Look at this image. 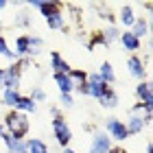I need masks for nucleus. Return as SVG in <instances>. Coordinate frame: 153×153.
Masks as SVG:
<instances>
[{
	"mask_svg": "<svg viewBox=\"0 0 153 153\" xmlns=\"http://www.w3.org/2000/svg\"><path fill=\"white\" fill-rule=\"evenodd\" d=\"M2 125H4V131H7L11 138H26V136H29V131H31V120H29V116H26V114H20V112H16V109H11V112L4 116Z\"/></svg>",
	"mask_w": 153,
	"mask_h": 153,
	"instance_id": "obj_1",
	"label": "nucleus"
},
{
	"mask_svg": "<svg viewBox=\"0 0 153 153\" xmlns=\"http://www.w3.org/2000/svg\"><path fill=\"white\" fill-rule=\"evenodd\" d=\"M51 129H53V136H55V140H57V144L61 149L70 147V142H72V129H70V125H68V120L64 116L53 118V120H51Z\"/></svg>",
	"mask_w": 153,
	"mask_h": 153,
	"instance_id": "obj_2",
	"label": "nucleus"
},
{
	"mask_svg": "<svg viewBox=\"0 0 153 153\" xmlns=\"http://www.w3.org/2000/svg\"><path fill=\"white\" fill-rule=\"evenodd\" d=\"M103 131L109 136V140H112V142H125V140H129V134H127V127H125V120H120V118H116V116L105 118Z\"/></svg>",
	"mask_w": 153,
	"mask_h": 153,
	"instance_id": "obj_3",
	"label": "nucleus"
},
{
	"mask_svg": "<svg viewBox=\"0 0 153 153\" xmlns=\"http://www.w3.org/2000/svg\"><path fill=\"white\" fill-rule=\"evenodd\" d=\"M112 147H114V142L109 140V136H107L103 129L92 131V138H90L88 153H109V151H112Z\"/></svg>",
	"mask_w": 153,
	"mask_h": 153,
	"instance_id": "obj_4",
	"label": "nucleus"
},
{
	"mask_svg": "<svg viewBox=\"0 0 153 153\" xmlns=\"http://www.w3.org/2000/svg\"><path fill=\"white\" fill-rule=\"evenodd\" d=\"M20 85H22V68L16 61L4 68V90H20Z\"/></svg>",
	"mask_w": 153,
	"mask_h": 153,
	"instance_id": "obj_5",
	"label": "nucleus"
},
{
	"mask_svg": "<svg viewBox=\"0 0 153 153\" xmlns=\"http://www.w3.org/2000/svg\"><path fill=\"white\" fill-rule=\"evenodd\" d=\"M127 72L129 76H134L136 81H147V66L142 64L140 55H129L127 57Z\"/></svg>",
	"mask_w": 153,
	"mask_h": 153,
	"instance_id": "obj_6",
	"label": "nucleus"
},
{
	"mask_svg": "<svg viewBox=\"0 0 153 153\" xmlns=\"http://www.w3.org/2000/svg\"><path fill=\"white\" fill-rule=\"evenodd\" d=\"M118 42H120L123 51H127L129 55H138V51H142V42L138 39L131 31H120V37H118Z\"/></svg>",
	"mask_w": 153,
	"mask_h": 153,
	"instance_id": "obj_7",
	"label": "nucleus"
},
{
	"mask_svg": "<svg viewBox=\"0 0 153 153\" xmlns=\"http://www.w3.org/2000/svg\"><path fill=\"white\" fill-rule=\"evenodd\" d=\"M88 85H90V96L96 99V101H99L101 96H103V92L109 88L107 83H103V79L96 72H88Z\"/></svg>",
	"mask_w": 153,
	"mask_h": 153,
	"instance_id": "obj_8",
	"label": "nucleus"
},
{
	"mask_svg": "<svg viewBox=\"0 0 153 153\" xmlns=\"http://www.w3.org/2000/svg\"><path fill=\"white\" fill-rule=\"evenodd\" d=\"M31 33H22L16 37V57L18 59H31Z\"/></svg>",
	"mask_w": 153,
	"mask_h": 153,
	"instance_id": "obj_9",
	"label": "nucleus"
},
{
	"mask_svg": "<svg viewBox=\"0 0 153 153\" xmlns=\"http://www.w3.org/2000/svg\"><path fill=\"white\" fill-rule=\"evenodd\" d=\"M44 22H46V26H48L51 31H64V33H68V26H66V16L61 13V9L53 11L51 16H46V18H44Z\"/></svg>",
	"mask_w": 153,
	"mask_h": 153,
	"instance_id": "obj_10",
	"label": "nucleus"
},
{
	"mask_svg": "<svg viewBox=\"0 0 153 153\" xmlns=\"http://www.w3.org/2000/svg\"><path fill=\"white\" fill-rule=\"evenodd\" d=\"M51 70H53V74H70V70H72V66L68 64V61L61 57V53L59 51H53L51 53Z\"/></svg>",
	"mask_w": 153,
	"mask_h": 153,
	"instance_id": "obj_11",
	"label": "nucleus"
},
{
	"mask_svg": "<svg viewBox=\"0 0 153 153\" xmlns=\"http://www.w3.org/2000/svg\"><path fill=\"white\" fill-rule=\"evenodd\" d=\"M129 31L142 42L144 37H149V33H151V20H149V18H144V16H138V18H136V22H134V26H131Z\"/></svg>",
	"mask_w": 153,
	"mask_h": 153,
	"instance_id": "obj_12",
	"label": "nucleus"
},
{
	"mask_svg": "<svg viewBox=\"0 0 153 153\" xmlns=\"http://www.w3.org/2000/svg\"><path fill=\"white\" fill-rule=\"evenodd\" d=\"M138 103H144V105H153V92H151V83L149 81H138V85L134 90Z\"/></svg>",
	"mask_w": 153,
	"mask_h": 153,
	"instance_id": "obj_13",
	"label": "nucleus"
},
{
	"mask_svg": "<svg viewBox=\"0 0 153 153\" xmlns=\"http://www.w3.org/2000/svg\"><path fill=\"white\" fill-rule=\"evenodd\" d=\"M0 140L4 142L7 153H26V138H11L9 134H4Z\"/></svg>",
	"mask_w": 153,
	"mask_h": 153,
	"instance_id": "obj_14",
	"label": "nucleus"
},
{
	"mask_svg": "<svg viewBox=\"0 0 153 153\" xmlns=\"http://www.w3.org/2000/svg\"><path fill=\"white\" fill-rule=\"evenodd\" d=\"M125 127H127V134H129V138H131V136L142 134L144 127H147V123H144V118H142V116H138V114H129V118L125 120Z\"/></svg>",
	"mask_w": 153,
	"mask_h": 153,
	"instance_id": "obj_15",
	"label": "nucleus"
},
{
	"mask_svg": "<svg viewBox=\"0 0 153 153\" xmlns=\"http://www.w3.org/2000/svg\"><path fill=\"white\" fill-rule=\"evenodd\" d=\"M118 103H120V96H118V92H116L112 85H109L105 92H103V96L99 99V105H101L103 109H116Z\"/></svg>",
	"mask_w": 153,
	"mask_h": 153,
	"instance_id": "obj_16",
	"label": "nucleus"
},
{
	"mask_svg": "<svg viewBox=\"0 0 153 153\" xmlns=\"http://www.w3.org/2000/svg\"><path fill=\"white\" fill-rule=\"evenodd\" d=\"M136 18H138V16H136V11H134V7H131V4H123V7H120V13H118V22L125 26V31H129L131 26H134Z\"/></svg>",
	"mask_w": 153,
	"mask_h": 153,
	"instance_id": "obj_17",
	"label": "nucleus"
},
{
	"mask_svg": "<svg viewBox=\"0 0 153 153\" xmlns=\"http://www.w3.org/2000/svg\"><path fill=\"white\" fill-rule=\"evenodd\" d=\"M53 81L57 83L59 94H72L74 92V81L70 79V74H53Z\"/></svg>",
	"mask_w": 153,
	"mask_h": 153,
	"instance_id": "obj_18",
	"label": "nucleus"
},
{
	"mask_svg": "<svg viewBox=\"0 0 153 153\" xmlns=\"http://www.w3.org/2000/svg\"><path fill=\"white\" fill-rule=\"evenodd\" d=\"M96 74H99L103 79V83H107V85L116 83V72H114V66L109 64V61H103V64L99 66V70H96Z\"/></svg>",
	"mask_w": 153,
	"mask_h": 153,
	"instance_id": "obj_19",
	"label": "nucleus"
},
{
	"mask_svg": "<svg viewBox=\"0 0 153 153\" xmlns=\"http://www.w3.org/2000/svg\"><path fill=\"white\" fill-rule=\"evenodd\" d=\"M16 112H20V114H35L37 112V103L31 99V96H20V101H18V105H16Z\"/></svg>",
	"mask_w": 153,
	"mask_h": 153,
	"instance_id": "obj_20",
	"label": "nucleus"
},
{
	"mask_svg": "<svg viewBox=\"0 0 153 153\" xmlns=\"http://www.w3.org/2000/svg\"><path fill=\"white\" fill-rule=\"evenodd\" d=\"M26 153H48V144L42 138H26Z\"/></svg>",
	"mask_w": 153,
	"mask_h": 153,
	"instance_id": "obj_21",
	"label": "nucleus"
},
{
	"mask_svg": "<svg viewBox=\"0 0 153 153\" xmlns=\"http://www.w3.org/2000/svg\"><path fill=\"white\" fill-rule=\"evenodd\" d=\"M2 105H7V107H11V109H16V105H18V101H20V90H2Z\"/></svg>",
	"mask_w": 153,
	"mask_h": 153,
	"instance_id": "obj_22",
	"label": "nucleus"
},
{
	"mask_svg": "<svg viewBox=\"0 0 153 153\" xmlns=\"http://www.w3.org/2000/svg\"><path fill=\"white\" fill-rule=\"evenodd\" d=\"M101 35H103V39H105V44L109 46L112 42H118V37H120V29H118L116 24H112V26H105V29L101 31Z\"/></svg>",
	"mask_w": 153,
	"mask_h": 153,
	"instance_id": "obj_23",
	"label": "nucleus"
},
{
	"mask_svg": "<svg viewBox=\"0 0 153 153\" xmlns=\"http://www.w3.org/2000/svg\"><path fill=\"white\" fill-rule=\"evenodd\" d=\"M13 26H18V29H29L31 26V16L26 11H20L16 18H13Z\"/></svg>",
	"mask_w": 153,
	"mask_h": 153,
	"instance_id": "obj_24",
	"label": "nucleus"
},
{
	"mask_svg": "<svg viewBox=\"0 0 153 153\" xmlns=\"http://www.w3.org/2000/svg\"><path fill=\"white\" fill-rule=\"evenodd\" d=\"M85 46H88V51H90V53H94V48H96V46H107V44H105V39H103L101 33H94V35L90 37V39H85Z\"/></svg>",
	"mask_w": 153,
	"mask_h": 153,
	"instance_id": "obj_25",
	"label": "nucleus"
},
{
	"mask_svg": "<svg viewBox=\"0 0 153 153\" xmlns=\"http://www.w3.org/2000/svg\"><path fill=\"white\" fill-rule=\"evenodd\" d=\"M31 57H37V55L42 53V48H44V39H42L39 35H31Z\"/></svg>",
	"mask_w": 153,
	"mask_h": 153,
	"instance_id": "obj_26",
	"label": "nucleus"
},
{
	"mask_svg": "<svg viewBox=\"0 0 153 153\" xmlns=\"http://www.w3.org/2000/svg\"><path fill=\"white\" fill-rule=\"evenodd\" d=\"M70 79L74 81V85L76 83H83V81H88V72L81 70V68H72L70 70Z\"/></svg>",
	"mask_w": 153,
	"mask_h": 153,
	"instance_id": "obj_27",
	"label": "nucleus"
},
{
	"mask_svg": "<svg viewBox=\"0 0 153 153\" xmlns=\"http://www.w3.org/2000/svg\"><path fill=\"white\" fill-rule=\"evenodd\" d=\"M59 105L64 109H72L74 107V96L72 94H59Z\"/></svg>",
	"mask_w": 153,
	"mask_h": 153,
	"instance_id": "obj_28",
	"label": "nucleus"
},
{
	"mask_svg": "<svg viewBox=\"0 0 153 153\" xmlns=\"http://www.w3.org/2000/svg\"><path fill=\"white\" fill-rule=\"evenodd\" d=\"M29 96H31V99H33V101H35V103H44V101L48 99V96H46V92H44V90H42L39 85H37V88H33Z\"/></svg>",
	"mask_w": 153,
	"mask_h": 153,
	"instance_id": "obj_29",
	"label": "nucleus"
},
{
	"mask_svg": "<svg viewBox=\"0 0 153 153\" xmlns=\"http://www.w3.org/2000/svg\"><path fill=\"white\" fill-rule=\"evenodd\" d=\"M74 92H76V94H81V96H90V85H88V81L76 83V85H74Z\"/></svg>",
	"mask_w": 153,
	"mask_h": 153,
	"instance_id": "obj_30",
	"label": "nucleus"
},
{
	"mask_svg": "<svg viewBox=\"0 0 153 153\" xmlns=\"http://www.w3.org/2000/svg\"><path fill=\"white\" fill-rule=\"evenodd\" d=\"M9 51H11V48H9V44H7V37H4V35H0V55L4 57V55L9 53Z\"/></svg>",
	"mask_w": 153,
	"mask_h": 153,
	"instance_id": "obj_31",
	"label": "nucleus"
},
{
	"mask_svg": "<svg viewBox=\"0 0 153 153\" xmlns=\"http://www.w3.org/2000/svg\"><path fill=\"white\" fill-rule=\"evenodd\" d=\"M48 109H51V116H53V118H57V116H61V112H59V107H57V105H51Z\"/></svg>",
	"mask_w": 153,
	"mask_h": 153,
	"instance_id": "obj_32",
	"label": "nucleus"
},
{
	"mask_svg": "<svg viewBox=\"0 0 153 153\" xmlns=\"http://www.w3.org/2000/svg\"><path fill=\"white\" fill-rule=\"evenodd\" d=\"M4 90V68H0V92Z\"/></svg>",
	"mask_w": 153,
	"mask_h": 153,
	"instance_id": "obj_33",
	"label": "nucleus"
},
{
	"mask_svg": "<svg viewBox=\"0 0 153 153\" xmlns=\"http://www.w3.org/2000/svg\"><path fill=\"white\" fill-rule=\"evenodd\" d=\"M109 153H127V151L120 149V147H112V151H109Z\"/></svg>",
	"mask_w": 153,
	"mask_h": 153,
	"instance_id": "obj_34",
	"label": "nucleus"
},
{
	"mask_svg": "<svg viewBox=\"0 0 153 153\" xmlns=\"http://www.w3.org/2000/svg\"><path fill=\"white\" fill-rule=\"evenodd\" d=\"M7 7H9V2H7V0H0V11H4Z\"/></svg>",
	"mask_w": 153,
	"mask_h": 153,
	"instance_id": "obj_35",
	"label": "nucleus"
},
{
	"mask_svg": "<svg viewBox=\"0 0 153 153\" xmlns=\"http://www.w3.org/2000/svg\"><path fill=\"white\" fill-rule=\"evenodd\" d=\"M144 151H147V153H153V147H151V142H147V144H144Z\"/></svg>",
	"mask_w": 153,
	"mask_h": 153,
	"instance_id": "obj_36",
	"label": "nucleus"
},
{
	"mask_svg": "<svg viewBox=\"0 0 153 153\" xmlns=\"http://www.w3.org/2000/svg\"><path fill=\"white\" fill-rule=\"evenodd\" d=\"M4 134H7V131H4V125H2V120H0V138H2Z\"/></svg>",
	"mask_w": 153,
	"mask_h": 153,
	"instance_id": "obj_37",
	"label": "nucleus"
},
{
	"mask_svg": "<svg viewBox=\"0 0 153 153\" xmlns=\"http://www.w3.org/2000/svg\"><path fill=\"white\" fill-rule=\"evenodd\" d=\"M0 33H2V22H0Z\"/></svg>",
	"mask_w": 153,
	"mask_h": 153,
	"instance_id": "obj_38",
	"label": "nucleus"
},
{
	"mask_svg": "<svg viewBox=\"0 0 153 153\" xmlns=\"http://www.w3.org/2000/svg\"><path fill=\"white\" fill-rule=\"evenodd\" d=\"M0 153H2V151H0Z\"/></svg>",
	"mask_w": 153,
	"mask_h": 153,
	"instance_id": "obj_39",
	"label": "nucleus"
}]
</instances>
